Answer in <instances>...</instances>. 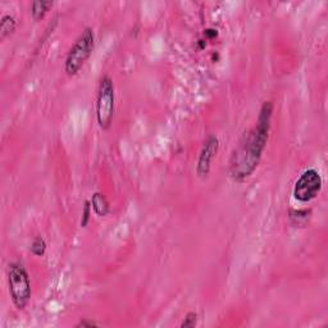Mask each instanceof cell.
Wrapping results in <instances>:
<instances>
[{"label":"cell","instance_id":"5","mask_svg":"<svg viewBox=\"0 0 328 328\" xmlns=\"http://www.w3.org/2000/svg\"><path fill=\"white\" fill-rule=\"evenodd\" d=\"M322 177L319 172L314 168H309L300 174L295 182L292 195L293 199L299 203H309L318 196L322 190Z\"/></svg>","mask_w":328,"mask_h":328},{"label":"cell","instance_id":"12","mask_svg":"<svg viewBox=\"0 0 328 328\" xmlns=\"http://www.w3.org/2000/svg\"><path fill=\"white\" fill-rule=\"evenodd\" d=\"M196 323H198V313L190 312V313H187L186 317H185V319L182 320V323L180 327L181 328H192L196 325Z\"/></svg>","mask_w":328,"mask_h":328},{"label":"cell","instance_id":"16","mask_svg":"<svg viewBox=\"0 0 328 328\" xmlns=\"http://www.w3.org/2000/svg\"><path fill=\"white\" fill-rule=\"evenodd\" d=\"M199 49H204L205 48V45H206V43H205V40H199Z\"/></svg>","mask_w":328,"mask_h":328},{"label":"cell","instance_id":"15","mask_svg":"<svg viewBox=\"0 0 328 328\" xmlns=\"http://www.w3.org/2000/svg\"><path fill=\"white\" fill-rule=\"evenodd\" d=\"M204 35H205V39L212 40V39H214L218 36V31H217L216 28H206L205 31H204Z\"/></svg>","mask_w":328,"mask_h":328},{"label":"cell","instance_id":"4","mask_svg":"<svg viewBox=\"0 0 328 328\" xmlns=\"http://www.w3.org/2000/svg\"><path fill=\"white\" fill-rule=\"evenodd\" d=\"M115 107V88L113 80L108 75L103 76L98 86L96 95V121L102 130L112 126Z\"/></svg>","mask_w":328,"mask_h":328},{"label":"cell","instance_id":"3","mask_svg":"<svg viewBox=\"0 0 328 328\" xmlns=\"http://www.w3.org/2000/svg\"><path fill=\"white\" fill-rule=\"evenodd\" d=\"M8 286L14 307L17 309H24L31 299V281L26 268L18 261L9 263Z\"/></svg>","mask_w":328,"mask_h":328},{"label":"cell","instance_id":"6","mask_svg":"<svg viewBox=\"0 0 328 328\" xmlns=\"http://www.w3.org/2000/svg\"><path fill=\"white\" fill-rule=\"evenodd\" d=\"M218 139L214 135H209L205 141H204L203 146H201L198 163H196V173L200 178H205L209 174V172H211L212 162H213L217 153H218Z\"/></svg>","mask_w":328,"mask_h":328},{"label":"cell","instance_id":"1","mask_svg":"<svg viewBox=\"0 0 328 328\" xmlns=\"http://www.w3.org/2000/svg\"><path fill=\"white\" fill-rule=\"evenodd\" d=\"M273 114V103L264 102L259 110L255 127L241 141L233 152L229 163V174L233 181L243 182L254 173L260 163L270 136L271 121Z\"/></svg>","mask_w":328,"mask_h":328},{"label":"cell","instance_id":"11","mask_svg":"<svg viewBox=\"0 0 328 328\" xmlns=\"http://www.w3.org/2000/svg\"><path fill=\"white\" fill-rule=\"evenodd\" d=\"M46 251V243L41 236H36L31 244V253L35 256H43Z\"/></svg>","mask_w":328,"mask_h":328},{"label":"cell","instance_id":"7","mask_svg":"<svg viewBox=\"0 0 328 328\" xmlns=\"http://www.w3.org/2000/svg\"><path fill=\"white\" fill-rule=\"evenodd\" d=\"M91 206H93V211L96 216L99 217H105L109 213V201L107 200L104 195L102 192H94L93 198L90 200Z\"/></svg>","mask_w":328,"mask_h":328},{"label":"cell","instance_id":"10","mask_svg":"<svg viewBox=\"0 0 328 328\" xmlns=\"http://www.w3.org/2000/svg\"><path fill=\"white\" fill-rule=\"evenodd\" d=\"M310 211L307 209H299V211H290V219L293 222V224H303L309 219Z\"/></svg>","mask_w":328,"mask_h":328},{"label":"cell","instance_id":"13","mask_svg":"<svg viewBox=\"0 0 328 328\" xmlns=\"http://www.w3.org/2000/svg\"><path fill=\"white\" fill-rule=\"evenodd\" d=\"M91 203L88 200L85 201V205H83V211H82V218H81V227L85 228L86 226L90 222V216H91Z\"/></svg>","mask_w":328,"mask_h":328},{"label":"cell","instance_id":"9","mask_svg":"<svg viewBox=\"0 0 328 328\" xmlns=\"http://www.w3.org/2000/svg\"><path fill=\"white\" fill-rule=\"evenodd\" d=\"M53 7V2H45V0H35L31 6V14L32 18L35 21H40L45 17L49 9Z\"/></svg>","mask_w":328,"mask_h":328},{"label":"cell","instance_id":"8","mask_svg":"<svg viewBox=\"0 0 328 328\" xmlns=\"http://www.w3.org/2000/svg\"><path fill=\"white\" fill-rule=\"evenodd\" d=\"M17 27V21L12 14L6 13L2 16L0 19V40L3 41L7 36L13 34V31Z\"/></svg>","mask_w":328,"mask_h":328},{"label":"cell","instance_id":"2","mask_svg":"<svg viewBox=\"0 0 328 328\" xmlns=\"http://www.w3.org/2000/svg\"><path fill=\"white\" fill-rule=\"evenodd\" d=\"M95 48V34L91 27H86L81 32L80 36L76 39L73 45L71 46L64 62V71L68 76L77 75L78 71L83 67L88 58L93 54Z\"/></svg>","mask_w":328,"mask_h":328},{"label":"cell","instance_id":"14","mask_svg":"<svg viewBox=\"0 0 328 328\" xmlns=\"http://www.w3.org/2000/svg\"><path fill=\"white\" fill-rule=\"evenodd\" d=\"M96 323L94 322V320H90V319H81L80 322L77 323V324H76V327L77 328H80V327H82V328H85V327H96Z\"/></svg>","mask_w":328,"mask_h":328}]
</instances>
